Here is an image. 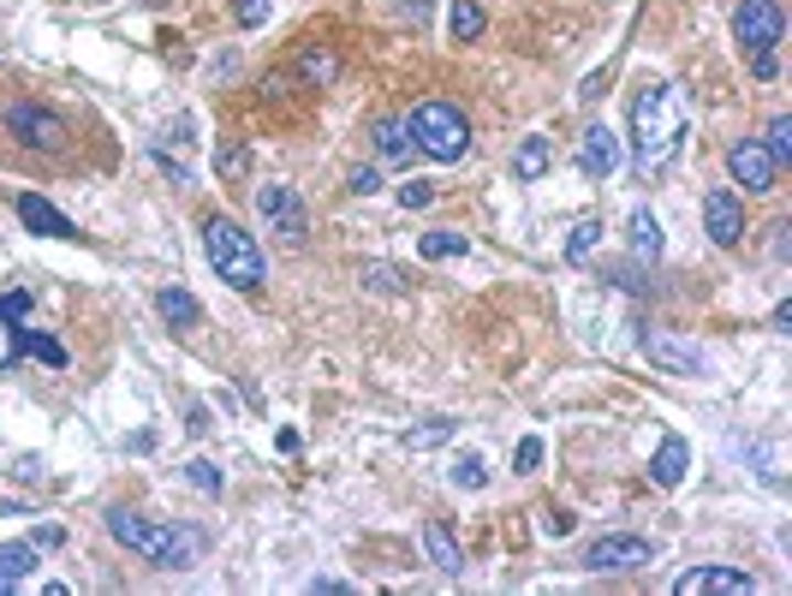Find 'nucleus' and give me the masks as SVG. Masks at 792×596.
<instances>
[{
    "label": "nucleus",
    "mask_w": 792,
    "mask_h": 596,
    "mask_svg": "<svg viewBox=\"0 0 792 596\" xmlns=\"http://www.w3.org/2000/svg\"><path fill=\"white\" fill-rule=\"evenodd\" d=\"M185 430L191 435H209L215 424H209V405H191V412H185Z\"/></svg>",
    "instance_id": "nucleus-39"
},
{
    "label": "nucleus",
    "mask_w": 792,
    "mask_h": 596,
    "mask_svg": "<svg viewBox=\"0 0 792 596\" xmlns=\"http://www.w3.org/2000/svg\"><path fill=\"white\" fill-rule=\"evenodd\" d=\"M447 435H453V418H430V424H423V430H412V435H405V447H412V454H423V447H442Z\"/></svg>",
    "instance_id": "nucleus-32"
},
{
    "label": "nucleus",
    "mask_w": 792,
    "mask_h": 596,
    "mask_svg": "<svg viewBox=\"0 0 792 596\" xmlns=\"http://www.w3.org/2000/svg\"><path fill=\"white\" fill-rule=\"evenodd\" d=\"M536 531H542V537H566V531H572V513H561V507H554V513H542Z\"/></svg>",
    "instance_id": "nucleus-38"
},
{
    "label": "nucleus",
    "mask_w": 792,
    "mask_h": 596,
    "mask_svg": "<svg viewBox=\"0 0 792 596\" xmlns=\"http://www.w3.org/2000/svg\"><path fill=\"white\" fill-rule=\"evenodd\" d=\"M423 549H430L435 573H447V578L465 573V555H459V543H453V531L442 525V519H430V525H423Z\"/></svg>",
    "instance_id": "nucleus-19"
},
{
    "label": "nucleus",
    "mask_w": 792,
    "mask_h": 596,
    "mask_svg": "<svg viewBox=\"0 0 792 596\" xmlns=\"http://www.w3.org/2000/svg\"><path fill=\"white\" fill-rule=\"evenodd\" d=\"M673 590L680 596H751L757 578L745 573V566H692Z\"/></svg>",
    "instance_id": "nucleus-10"
},
{
    "label": "nucleus",
    "mask_w": 792,
    "mask_h": 596,
    "mask_svg": "<svg viewBox=\"0 0 792 596\" xmlns=\"http://www.w3.org/2000/svg\"><path fill=\"white\" fill-rule=\"evenodd\" d=\"M685 150V108H680V90L668 78H650L643 90L632 96V167L638 180H655L680 162Z\"/></svg>",
    "instance_id": "nucleus-1"
},
{
    "label": "nucleus",
    "mask_w": 792,
    "mask_h": 596,
    "mask_svg": "<svg viewBox=\"0 0 792 596\" xmlns=\"http://www.w3.org/2000/svg\"><path fill=\"white\" fill-rule=\"evenodd\" d=\"M108 537L131 555H143L150 566H167V573H185V566L203 561V549H209V537L197 525H173V519H143L131 513V507H113L108 513Z\"/></svg>",
    "instance_id": "nucleus-2"
},
{
    "label": "nucleus",
    "mask_w": 792,
    "mask_h": 596,
    "mask_svg": "<svg viewBox=\"0 0 792 596\" xmlns=\"http://www.w3.org/2000/svg\"><path fill=\"white\" fill-rule=\"evenodd\" d=\"M274 0H232V19L245 24V31H257V24H269Z\"/></svg>",
    "instance_id": "nucleus-33"
},
{
    "label": "nucleus",
    "mask_w": 792,
    "mask_h": 596,
    "mask_svg": "<svg viewBox=\"0 0 792 596\" xmlns=\"http://www.w3.org/2000/svg\"><path fill=\"white\" fill-rule=\"evenodd\" d=\"M412 150H417L412 126H405L400 113H381V120H376V155H381V162H412Z\"/></svg>",
    "instance_id": "nucleus-17"
},
{
    "label": "nucleus",
    "mask_w": 792,
    "mask_h": 596,
    "mask_svg": "<svg viewBox=\"0 0 792 596\" xmlns=\"http://www.w3.org/2000/svg\"><path fill=\"white\" fill-rule=\"evenodd\" d=\"M7 132L24 143V150H42V155H54V150H66V120L54 108H42V101H12L7 108Z\"/></svg>",
    "instance_id": "nucleus-5"
},
{
    "label": "nucleus",
    "mask_w": 792,
    "mask_h": 596,
    "mask_svg": "<svg viewBox=\"0 0 792 596\" xmlns=\"http://www.w3.org/2000/svg\"><path fill=\"white\" fill-rule=\"evenodd\" d=\"M358 281L370 286V293H388V299L412 286V281H405V269H393V263H364V269H358Z\"/></svg>",
    "instance_id": "nucleus-25"
},
{
    "label": "nucleus",
    "mask_w": 792,
    "mask_h": 596,
    "mask_svg": "<svg viewBox=\"0 0 792 596\" xmlns=\"http://www.w3.org/2000/svg\"><path fill=\"white\" fill-rule=\"evenodd\" d=\"M405 126H412V143L430 162H465L471 155V120L453 101H417Z\"/></svg>",
    "instance_id": "nucleus-4"
},
{
    "label": "nucleus",
    "mask_w": 792,
    "mask_h": 596,
    "mask_svg": "<svg viewBox=\"0 0 792 596\" xmlns=\"http://www.w3.org/2000/svg\"><path fill=\"white\" fill-rule=\"evenodd\" d=\"M626 239H632V257H638V263H655V257H662V221H655L650 209H632Z\"/></svg>",
    "instance_id": "nucleus-20"
},
{
    "label": "nucleus",
    "mask_w": 792,
    "mask_h": 596,
    "mask_svg": "<svg viewBox=\"0 0 792 596\" xmlns=\"http://www.w3.org/2000/svg\"><path fill=\"white\" fill-rule=\"evenodd\" d=\"M769 328H774V334H786V328H792V304H774V316H769Z\"/></svg>",
    "instance_id": "nucleus-43"
},
{
    "label": "nucleus",
    "mask_w": 792,
    "mask_h": 596,
    "mask_svg": "<svg viewBox=\"0 0 792 596\" xmlns=\"http://www.w3.org/2000/svg\"><path fill=\"white\" fill-rule=\"evenodd\" d=\"M19 221L31 227V232H42V239H78V227H72L66 215L54 209L48 197H36V192H24V197H19Z\"/></svg>",
    "instance_id": "nucleus-14"
},
{
    "label": "nucleus",
    "mask_w": 792,
    "mask_h": 596,
    "mask_svg": "<svg viewBox=\"0 0 792 596\" xmlns=\"http://www.w3.org/2000/svg\"><path fill=\"white\" fill-rule=\"evenodd\" d=\"M245 167H251L245 143H221V150H215V173H221V180H245Z\"/></svg>",
    "instance_id": "nucleus-31"
},
{
    "label": "nucleus",
    "mask_w": 792,
    "mask_h": 596,
    "mask_svg": "<svg viewBox=\"0 0 792 596\" xmlns=\"http://www.w3.org/2000/svg\"><path fill=\"white\" fill-rule=\"evenodd\" d=\"M24 316H31V293L19 286V293H7V299H0V323H12V334H19Z\"/></svg>",
    "instance_id": "nucleus-34"
},
{
    "label": "nucleus",
    "mask_w": 792,
    "mask_h": 596,
    "mask_svg": "<svg viewBox=\"0 0 792 596\" xmlns=\"http://www.w3.org/2000/svg\"><path fill=\"white\" fill-rule=\"evenodd\" d=\"M430 7H435V0H400V12H405V19H412V24H423V19H430Z\"/></svg>",
    "instance_id": "nucleus-42"
},
{
    "label": "nucleus",
    "mask_w": 792,
    "mask_h": 596,
    "mask_svg": "<svg viewBox=\"0 0 792 596\" xmlns=\"http://www.w3.org/2000/svg\"><path fill=\"white\" fill-rule=\"evenodd\" d=\"M685 472H692V447H685L680 435H662V447H655V459H650V477L662 489H680Z\"/></svg>",
    "instance_id": "nucleus-15"
},
{
    "label": "nucleus",
    "mask_w": 792,
    "mask_h": 596,
    "mask_svg": "<svg viewBox=\"0 0 792 596\" xmlns=\"http://www.w3.org/2000/svg\"><path fill=\"white\" fill-rule=\"evenodd\" d=\"M346 192H351V197H370V192H381V173H376V167H351Z\"/></svg>",
    "instance_id": "nucleus-36"
},
{
    "label": "nucleus",
    "mask_w": 792,
    "mask_h": 596,
    "mask_svg": "<svg viewBox=\"0 0 792 596\" xmlns=\"http://www.w3.org/2000/svg\"><path fill=\"white\" fill-rule=\"evenodd\" d=\"M733 36H739L751 54H769L774 42L786 36V12H781V0H745V7L733 12Z\"/></svg>",
    "instance_id": "nucleus-6"
},
{
    "label": "nucleus",
    "mask_w": 792,
    "mask_h": 596,
    "mask_svg": "<svg viewBox=\"0 0 792 596\" xmlns=\"http://www.w3.org/2000/svg\"><path fill=\"white\" fill-rule=\"evenodd\" d=\"M203 251H209L215 274H221L232 293H257V286L269 281L262 245H257L239 221H227V215H209V221H203Z\"/></svg>",
    "instance_id": "nucleus-3"
},
{
    "label": "nucleus",
    "mask_w": 792,
    "mask_h": 596,
    "mask_svg": "<svg viewBox=\"0 0 792 596\" xmlns=\"http://www.w3.org/2000/svg\"><path fill=\"white\" fill-rule=\"evenodd\" d=\"M727 173H733V185H745V192H774V180H781V167H774V155L762 150V143H733Z\"/></svg>",
    "instance_id": "nucleus-11"
},
{
    "label": "nucleus",
    "mask_w": 792,
    "mask_h": 596,
    "mask_svg": "<svg viewBox=\"0 0 792 596\" xmlns=\"http://www.w3.org/2000/svg\"><path fill=\"white\" fill-rule=\"evenodd\" d=\"M430 197H435L430 180H405L400 185V209H430Z\"/></svg>",
    "instance_id": "nucleus-35"
},
{
    "label": "nucleus",
    "mask_w": 792,
    "mask_h": 596,
    "mask_svg": "<svg viewBox=\"0 0 792 596\" xmlns=\"http://www.w3.org/2000/svg\"><path fill=\"white\" fill-rule=\"evenodd\" d=\"M417 251H423V263H447V257H465V251H471V239H465V232H453V227H435V232H423V239H417Z\"/></svg>",
    "instance_id": "nucleus-22"
},
{
    "label": "nucleus",
    "mask_w": 792,
    "mask_h": 596,
    "mask_svg": "<svg viewBox=\"0 0 792 596\" xmlns=\"http://www.w3.org/2000/svg\"><path fill=\"white\" fill-rule=\"evenodd\" d=\"M751 72H757V78H762V84H769V78H774V72H781V61H774V48H769V54H751Z\"/></svg>",
    "instance_id": "nucleus-40"
},
{
    "label": "nucleus",
    "mask_w": 792,
    "mask_h": 596,
    "mask_svg": "<svg viewBox=\"0 0 792 596\" xmlns=\"http://www.w3.org/2000/svg\"><path fill=\"white\" fill-rule=\"evenodd\" d=\"M549 167H554V138L531 132V138L519 143V150H512V180H524V185H531V180H542Z\"/></svg>",
    "instance_id": "nucleus-16"
},
{
    "label": "nucleus",
    "mask_w": 792,
    "mask_h": 596,
    "mask_svg": "<svg viewBox=\"0 0 792 596\" xmlns=\"http://www.w3.org/2000/svg\"><path fill=\"white\" fill-rule=\"evenodd\" d=\"M638 346H643V358H650V365H662L668 376H703V353H697L692 340H680L673 328H643Z\"/></svg>",
    "instance_id": "nucleus-9"
},
{
    "label": "nucleus",
    "mask_w": 792,
    "mask_h": 596,
    "mask_svg": "<svg viewBox=\"0 0 792 596\" xmlns=\"http://www.w3.org/2000/svg\"><path fill=\"white\" fill-rule=\"evenodd\" d=\"M185 484L203 489V496H221L227 477H221V465H215V459H191V465H185Z\"/></svg>",
    "instance_id": "nucleus-28"
},
{
    "label": "nucleus",
    "mask_w": 792,
    "mask_h": 596,
    "mask_svg": "<svg viewBox=\"0 0 792 596\" xmlns=\"http://www.w3.org/2000/svg\"><path fill=\"white\" fill-rule=\"evenodd\" d=\"M703 227H709V239L722 245V251H733V245L745 239V209L727 185H715V192L703 197Z\"/></svg>",
    "instance_id": "nucleus-12"
},
{
    "label": "nucleus",
    "mask_w": 792,
    "mask_h": 596,
    "mask_svg": "<svg viewBox=\"0 0 792 596\" xmlns=\"http://www.w3.org/2000/svg\"><path fill=\"white\" fill-rule=\"evenodd\" d=\"M655 561V543L650 537H596L590 549H584V566L590 573H638V566H650Z\"/></svg>",
    "instance_id": "nucleus-7"
},
{
    "label": "nucleus",
    "mask_w": 792,
    "mask_h": 596,
    "mask_svg": "<svg viewBox=\"0 0 792 596\" xmlns=\"http://www.w3.org/2000/svg\"><path fill=\"white\" fill-rule=\"evenodd\" d=\"M447 477H453L459 489H482V484H489V465H482V454H459Z\"/></svg>",
    "instance_id": "nucleus-30"
},
{
    "label": "nucleus",
    "mask_w": 792,
    "mask_h": 596,
    "mask_svg": "<svg viewBox=\"0 0 792 596\" xmlns=\"http://www.w3.org/2000/svg\"><path fill=\"white\" fill-rule=\"evenodd\" d=\"M447 31H453V42H477L482 36V7H477V0H453Z\"/></svg>",
    "instance_id": "nucleus-24"
},
{
    "label": "nucleus",
    "mask_w": 792,
    "mask_h": 596,
    "mask_svg": "<svg viewBox=\"0 0 792 596\" xmlns=\"http://www.w3.org/2000/svg\"><path fill=\"white\" fill-rule=\"evenodd\" d=\"M762 150L774 155V167L792 162V113H774V120H769V138H762Z\"/></svg>",
    "instance_id": "nucleus-27"
},
{
    "label": "nucleus",
    "mask_w": 792,
    "mask_h": 596,
    "mask_svg": "<svg viewBox=\"0 0 792 596\" xmlns=\"http://www.w3.org/2000/svg\"><path fill=\"white\" fill-rule=\"evenodd\" d=\"M614 167H620V138H614L608 126H584V138H578V173H584V180H608Z\"/></svg>",
    "instance_id": "nucleus-13"
},
{
    "label": "nucleus",
    "mask_w": 792,
    "mask_h": 596,
    "mask_svg": "<svg viewBox=\"0 0 792 596\" xmlns=\"http://www.w3.org/2000/svg\"><path fill=\"white\" fill-rule=\"evenodd\" d=\"M299 78L311 84V90L334 84V78H340V54H334V48H304L299 54Z\"/></svg>",
    "instance_id": "nucleus-23"
},
{
    "label": "nucleus",
    "mask_w": 792,
    "mask_h": 596,
    "mask_svg": "<svg viewBox=\"0 0 792 596\" xmlns=\"http://www.w3.org/2000/svg\"><path fill=\"white\" fill-rule=\"evenodd\" d=\"M257 215L269 221V232H281L286 245H304V232H311V215H304V203L292 185H262L257 192Z\"/></svg>",
    "instance_id": "nucleus-8"
},
{
    "label": "nucleus",
    "mask_w": 792,
    "mask_h": 596,
    "mask_svg": "<svg viewBox=\"0 0 792 596\" xmlns=\"http://www.w3.org/2000/svg\"><path fill=\"white\" fill-rule=\"evenodd\" d=\"M36 566V543H0V596L19 590Z\"/></svg>",
    "instance_id": "nucleus-21"
},
{
    "label": "nucleus",
    "mask_w": 792,
    "mask_h": 596,
    "mask_svg": "<svg viewBox=\"0 0 792 596\" xmlns=\"http://www.w3.org/2000/svg\"><path fill=\"white\" fill-rule=\"evenodd\" d=\"M596 245H603V221L590 215V221H578V227H572V239H566V263H590V257H596Z\"/></svg>",
    "instance_id": "nucleus-26"
},
{
    "label": "nucleus",
    "mask_w": 792,
    "mask_h": 596,
    "mask_svg": "<svg viewBox=\"0 0 792 596\" xmlns=\"http://www.w3.org/2000/svg\"><path fill=\"white\" fill-rule=\"evenodd\" d=\"M512 465H519V472H536V465H542V442H536V435H524V442H519Z\"/></svg>",
    "instance_id": "nucleus-37"
},
{
    "label": "nucleus",
    "mask_w": 792,
    "mask_h": 596,
    "mask_svg": "<svg viewBox=\"0 0 792 596\" xmlns=\"http://www.w3.org/2000/svg\"><path fill=\"white\" fill-rule=\"evenodd\" d=\"M155 311H161V323H173L180 334H191V328L203 323V304L191 299L185 286H161V293H155Z\"/></svg>",
    "instance_id": "nucleus-18"
},
{
    "label": "nucleus",
    "mask_w": 792,
    "mask_h": 596,
    "mask_svg": "<svg viewBox=\"0 0 792 596\" xmlns=\"http://www.w3.org/2000/svg\"><path fill=\"white\" fill-rule=\"evenodd\" d=\"M31 543H36V549H61V543H66V531H61V525H42V531L31 537Z\"/></svg>",
    "instance_id": "nucleus-41"
},
{
    "label": "nucleus",
    "mask_w": 792,
    "mask_h": 596,
    "mask_svg": "<svg viewBox=\"0 0 792 596\" xmlns=\"http://www.w3.org/2000/svg\"><path fill=\"white\" fill-rule=\"evenodd\" d=\"M19 353L42 358V365H66V346L48 340V334H31V328H19Z\"/></svg>",
    "instance_id": "nucleus-29"
}]
</instances>
